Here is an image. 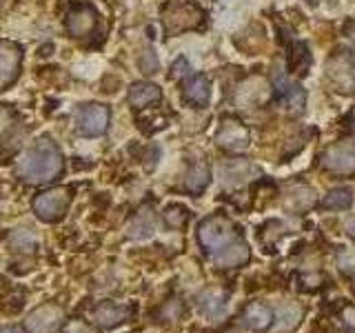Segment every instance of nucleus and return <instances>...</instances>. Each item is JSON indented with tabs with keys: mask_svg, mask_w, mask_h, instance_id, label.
Returning a JSON list of instances; mask_svg holds the SVG:
<instances>
[{
	"mask_svg": "<svg viewBox=\"0 0 355 333\" xmlns=\"http://www.w3.org/2000/svg\"><path fill=\"white\" fill-rule=\"evenodd\" d=\"M64 169V158L60 147L49 136H40L36 142L29 144V149L18 158L16 173L25 182H51Z\"/></svg>",
	"mask_w": 355,
	"mask_h": 333,
	"instance_id": "f257e3e1",
	"label": "nucleus"
},
{
	"mask_svg": "<svg viewBox=\"0 0 355 333\" xmlns=\"http://www.w3.org/2000/svg\"><path fill=\"white\" fill-rule=\"evenodd\" d=\"M205 11L198 5H193L191 0H169L162 7V25L169 33H180L200 27Z\"/></svg>",
	"mask_w": 355,
	"mask_h": 333,
	"instance_id": "f03ea898",
	"label": "nucleus"
},
{
	"mask_svg": "<svg viewBox=\"0 0 355 333\" xmlns=\"http://www.w3.org/2000/svg\"><path fill=\"white\" fill-rule=\"evenodd\" d=\"M198 240L200 244L209 251V253H218L236 240V231H233V225L222 216H214L207 218L198 229Z\"/></svg>",
	"mask_w": 355,
	"mask_h": 333,
	"instance_id": "7ed1b4c3",
	"label": "nucleus"
},
{
	"mask_svg": "<svg viewBox=\"0 0 355 333\" xmlns=\"http://www.w3.org/2000/svg\"><path fill=\"white\" fill-rule=\"evenodd\" d=\"M71 203V191L67 187H55L49 191H42L33 198V214L42 222H53L64 216L67 207Z\"/></svg>",
	"mask_w": 355,
	"mask_h": 333,
	"instance_id": "20e7f679",
	"label": "nucleus"
},
{
	"mask_svg": "<svg viewBox=\"0 0 355 333\" xmlns=\"http://www.w3.org/2000/svg\"><path fill=\"white\" fill-rule=\"evenodd\" d=\"M109 122H111V111L107 105H100V103L83 105L76 116L78 131H80L85 138L103 136V133H107V129H109Z\"/></svg>",
	"mask_w": 355,
	"mask_h": 333,
	"instance_id": "39448f33",
	"label": "nucleus"
},
{
	"mask_svg": "<svg viewBox=\"0 0 355 333\" xmlns=\"http://www.w3.org/2000/svg\"><path fill=\"white\" fill-rule=\"evenodd\" d=\"M322 166L336 176H353L355 173V144L353 142H336L322 153Z\"/></svg>",
	"mask_w": 355,
	"mask_h": 333,
	"instance_id": "423d86ee",
	"label": "nucleus"
},
{
	"mask_svg": "<svg viewBox=\"0 0 355 333\" xmlns=\"http://www.w3.org/2000/svg\"><path fill=\"white\" fill-rule=\"evenodd\" d=\"M249 140H251L249 138V129L236 118H227L225 122H222L220 131L216 133L218 147L225 149V151H231V153L249 149Z\"/></svg>",
	"mask_w": 355,
	"mask_h": 333,
	"instance_id": "0eeeda50",
	"label": "nucleus"
},
{
	"mask_svg": "<svg viewBox=\"0 0 355 333\" xmlns=\"http://www.w3.org/2000/svg\"><path fill=\"white\" fill-rule=\"evenodd\" d=\"M96 25H98V11L87 3L73 5L64 18V27L73 38H87L89 33H94Z\"/></svg>",
	"mask_w": 355,
	"mask_h": 333,
	"instance_id": "6e6552de",
	"label": "nucleus"
},
{
	"mask_svg": "<svg viewBox=\"0 0 355 333\" xmlns=\"http://www.w3.org/2000/svg\"><path fill=\"white\" fill-rule=\"evenodd\" d=\"M22 65V47L11 40L0 42V89H7L16 80Z\"/></svg>",
	"mask_w": 355,
	"mask_h": 333,
	"instance_id": "1a4fd4ad",
	"label": "nucleus"
},
{
	"mask_svg": "<svg viewBox=\"0 0 355 333\" xmlns=\"http://www.w3.org/2000/svg\"><path fill=\"white\" fill-rule=\"evenodd\" d=\"M62 320V309L55 305H42L27 316V329L31 333H51Z\"/></svg>",
	"mask_w": 355,
	"mask_h": 333,
	"instance_id": "9d476101",
	"label": "nucleus"
},
{
	"mask_svg": "<svg viewBox=\"0 0 355 333\" xmlns=\"http://www.w3.org/2000/svg\"><path fill=\"white\" fill-rule=\"evenodd\" d=\"M182 100L191 107H207L211 100V83L205 74L189 76L182 85Z\"/></svg>",
	"mask_w": 355,
	"mask_h": 333,
	"instance_id": "9b49d317",
	"label": "nucleus"
},
{
	"mask_svg": "<svg viewBox=\"0 0 355 333\" xmlns=\"http://www.w3.org/2000/svg\"><path fill=\"white\" fill-rule=\"evenodd\" d=\"M273 83H275V96L280 98L288 109L300 111L306 105V94L297 83L288 80V78H284L282 74H277Z\"/></svg>",
	"mask_w": 355,
	"mask_h": 333,
	"instance_id": "f8f14e48",
	"label": "nucleus"
},
{
	"mask_svg": "<svg viewBox=\"0 0 355 333\" xmlns=\"http://www.w3.org/2000/svg\"><path fill=\"white\" fill-rule=\"evenodd\" d=\"M198 309L200 314L209 320H220L227 316L229 311V298L222 293V291H214V289H209L198 300Z\"/></svg>",
	"mask_w": 355,
	"mask_h": 333,
	"instance_id": "ddd939ff",
	"label": "nucleus"
},
{
	"mask_svg": "<svg viewBox=\"0 0 355 333\" xmlns=\"http://www.w3.org/2000/svg\"><path fill=\"white\" fill-rule=\"evenodd\" d=\"M129 316H131V309L129 307L114 305V302H105V305H100L98 309H94L92 320L96 322L98 327L114 329V327L122 325V322H125Z\"/></svg>",
	"mask_w": 355,
	"mask_h": 333,
	"instance_id": "4468645a",
	"label": "nucleus"
},
{
	"mask_svg": "<svg viewBox=\"0 0 355 333\" xmlns=\"http://www.w3.org/2000/svg\"><path fill=\"white\" fill-rule=\"evenodd\" d=\"M162 100V92L158 85L147 83V80H140V83H133L129 89V105L136 107V109H144L149 105H155Z\"/></svg>",
	"mask_w": 355,
	"mask_h": 333,
	"instance_id": "2eb2a0df",
	"label": "nucleus"
},
{
	"mask_svg": "<svg viewBox=\"0 0 355 333\" xmlns=\"http://www.w3.org/2000/svg\"><path fill=\"white\" fill-rule=\"evenodd\" d=\"M249 260V247L242 240H233L225 249L216 253V264L222 269H233Z\"/></svg>",
	"mask_w": 355,
	"mask_h": 333,
	"instance_id": "dca6fc26",
	"label": "nucleus"
},
{
	"mask_svg": "<svg viewBox=\"0 0 355 333\" xmlns=\"http://www.w3.org/2000/svg\"><path fill=\"white\" fill-rule=\"evenodd\" d=\"M211 182V169L207 162H193L189 166V171L184 176V189L191 194H200L205 191Z\"/></svg>",
	"mask_w": 355,
	"mask_h": 333,
	"instance_id": "f3484780",
	"label": "nucleus"
},
{
	"mask_svg": "<svg viewBox=\"0 0 355 333\" xmlns=\"http://www.w3.org/2000/svg\"><path fill=\"white\" fill-rule=\"evenodd\" d=\"M271 320H273V314L269 307H264L260 302L255 305H249L247 311H244V325L253 331H264L271 327Z\"/></svg>",
	"mask_w": 355,
	"mask_h": 333,
	"instance_id": "a211bd4d",
	"label": "nucleus"
},
{
	"mask_svg": "<svg viewBox=\"0 0 355 333\" xmlns=\"http://www.w3.org/2000/svg\"><path fill=\"white\" fill-rule=\"evenodd\" d=\"M322 207L331 211H347L353 207V189L351 187H336L324 196Z\"/></svg>",
	"mask_w": 355,
	"mask_h": 333,
	"instance_id": "6ab92c4d",
	"label": "nucleus"
},
{
	"mask_svg": "<svg viewBox=\"0 0 355 333\" xmlns=\"http://www.w3.org/2000/svg\"><path fill=\"white\" fill-rule=\"evenodd\" d=\"M300 318H302V311H300L297 305L293 302H284L280 309H277V322H275V331H293L297 327Z\"/></svg>",
	"mask_w": 355,
	"mask_h": 333,
	"instance_id": "aec40b11",
	"label": "nucleus"
},
{
	"mask_svg": "<svg viewBox=\"0 0 355 333\" xmlns=\"http://www.w3.org/2000/svg\"><path fill=\"white\" fill-rule=\"evenodd\" d=\"M153 233V218L149 211H140V214L129 222V238L144 240Z\"/></svg>",
	"mask_w": 355,
	"mask_h": 333,
	"instance_id": "412c9836",
	"label": "nucleus"
},
{
	"mask_svg": "<svg viewBox=\"0 0 355 333\" xmlns=\"http://www.w3.org/2000/svg\"><path fill=\"white\" fill-rule=\"evenodd\" d=\"M309 65H311L309 47L304 42H293V49L288 53V69L293 74H306Z\"/></svg>",
	"mask_w": 355,
	"mask_h": 333,
	"instance_id": "4be33fe9",
	"label": "nucleus"
},
{
	"mask_svg": "<svg viewBox=\"0 0 355 333\" xmlns=\"http://www.w3.org/2000/svg\"><path fill=\"white\" fill-rule=\"evenodd\" d=\"M9 242H11V247L22 251V253H31V251H36V247H38V238L27 229H16L14 233H11Z\"/></svg>",
	"mask_w": 355,
	"mask_h": 333,
	"instance_id": "5701e85b",
	"label": "nucleus"
},
{
	"mask_svg": "<svg viewBox=\"0 0 355 333\" xmlns=\"http://www.w3.org/2000/svg\"><path fill=\"white\" fill-rule=\"evenodd\" d=\"M187 218H189V211L184 209V207H169L164 211V220L169 222L171 227H182L184 222H187Z\"/></svg>",
	"mask_w": 355,
	"mask_h": 333,
	"instance_id": "b1692460",
	"label": "nucleus"
},
{
	"mask_svg": "<svg viewBox=\"0 0 355 333\" xmlns=\"http://www.w3.org/2000/svg\"><path fill=\"white\" fill-rule=\"evenodd\" d=\"M16 125V114L14 109L9 107H0V138L5 136V133Z\"/></svg>",
	"mask_w": 355,
	"mask_h": 333,
	"instance_id": "393cba45",
	"label": "nucleus"
},
{
	"mask_svg": "<svg viewBox=\"0 0 355 333\" xmlns=\"http://www.w3.org/2000/svg\"><path fill=\"white\" fill-rule=\"evenodd\" d=\"M189 60L187 58H178L175 62H173V67H171V78H175V80H180V78H189Z\"/></svg>",
	"mask_w": 355,
	"mask_h": 333,
	"instance_id": "a878e982",
	"label": "nucleus"
},
{
	"mask_svg": "<svg viewBox=\"0 0 355 333\" xmlns=\"http://www.w3.org/2000/svg\"><path fill=\"white\" fill-rule=\"evenodd\" d=\"M140 67H142L144 74H155V69H158V60H155L153 51H147V56L140 60Z\"/></svg>",
	"mask_w": 355,
	"mask_h": 333,
	"instance_id": "bb28decb",
	"label": "nucleus"
},
{
	"mask_svg": "<svg viewBox=\"0 0 355 333\" xmlns=\"http://www.w3.org/2000/svg\"><path fill=\"white\" fill-rule=\"evenodd\" d=\"M64 333H92V329H89L85 322H69V325L64 327Z\"/></svg>",
	"mask_w": 355,
	"mask_h": 333,
	"instance_id": "cd10ccee",
	"label": "nucleus"
},
{
	"mask_svg": "<svg viewBox=\"0 0 355 333\" xmlns=\"http://www.w3.org/2000/svg\"><path fill=\"white\" fill-rule=\"evenodd\" d=\"M344 322H347V327L351 331H355V311L349 309V311H344Z\"/></svg>",
	"mask_w": 355,
	"mask_h": 333,
	"instance_id": "c85d7f7f",
	"label": "nucleus"
},
{
	"mask_svg": "<svg viewBox=\"0 0 355 333\" xmlns=\"http://www.w3.org/2000/svg\"><path fill=\"white\" fill-rule=\"evenodd\" d=\"M347 233H349L351 238H355V216L347 222Z\"/></svg>",
	"mask_w": 355,
	"mask_h": 333,
	"instance_id": "c756f323",
	"label": "nucleus"
},
{
	"mask_svg": "<svg viewBox=\"0 0 355 333\" xmlns=\"http://www.w3.org/2000/svg\"><path fill=\"white\" fill-rule=\"evenodd\" d=\"M0 333H25V331L18 329V327H3V329H0Z\"/></svg>",
	"mask_w": 355,
	"mask_h": 333,
	"instance_id": "7c9ffc66",
	"label": "nucleus"
},
{
	"mask_svg": "<svg viewBox=\"0 0 355 333\" xmlns=\"http://www.w3.org/2000/svg\"><path fill=\"white\" fill-rule=\"evenodd\" d=\"M229 333H242V331H229Z\"/></svg>",
	"mask_w": 355,
	"mask_h": 333,
	"instance_id": "2f4dec72",
	"label": "nucleus"
}]
</instances>
